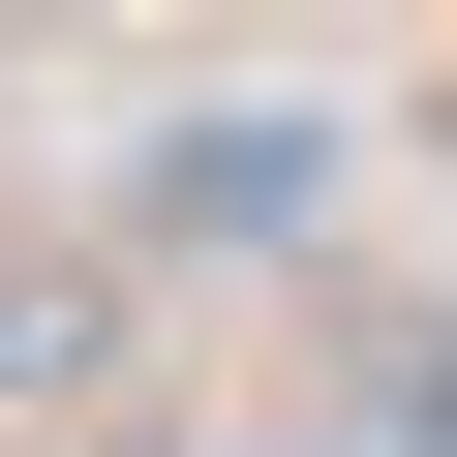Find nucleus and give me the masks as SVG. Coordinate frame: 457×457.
I'll use <instances>...</instances> for the list:
<instances>
[{"label":"nucleus","mask_w":457,"mask_h":457,"mask_svg":"<svg viewBox=\"0 0 457 457\" xmlns=\"http://www.w3.org/2000/svg\"><path fill=\"white\" fill-rule=\"evenodd\" d=\"M0 396H122V275L92 245H0Z\"/></svg>","instance_id":"nucleus-2"},{"label":"nucleus","mask_w":457,"mask_h":457,"mask_svg":"<svg viewBox=\"0 0 457 457\" xmlns=\"http://www.w3.org/2000/svg\"><path fill=\"white\" fill-rule=\"evenodd\" d=\"M122 245H213V275H245V245H336V122H305V92L153 122V153H122Z\"/></svg>","instance_id":"nucleus-1"},{"label":"nucleus","mask_w":457,"mask_h":457,"mask_svg":"<svg viewBox=\"0 0 457 457\" xmlns=\"http://www.w3.org/2000/svg\"><path fill=\"white\" fill-rule=\"evenodd\" d=\"M366 427H396V457H457V336H396V366H366Z\"/></svg>","instance_id":"nucleus-3"}]
</instances>
